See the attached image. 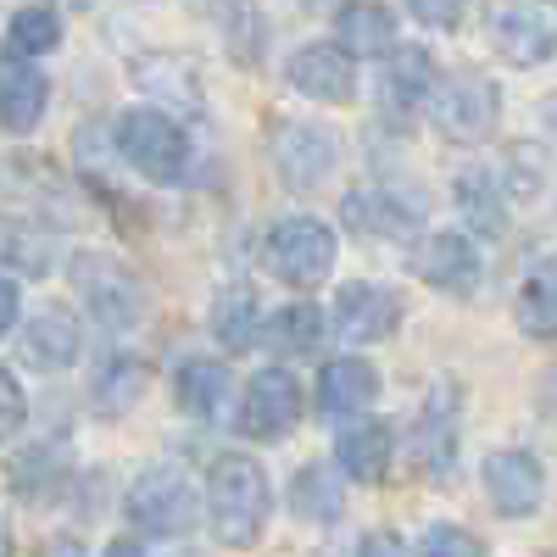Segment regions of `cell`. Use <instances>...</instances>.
Here are the masks:
<instances>
[{
    "mask_svg": "<svg viewBox=\"0 0 557 557\" xmlns=\"http://www.w3.org/2000/svg\"><path fill=\"white\" fill-rule=\"evenodd\" d=\"M173 401L201 418V424H212V418L228 407V368L218 357H190V362H178V374H173Z\"/></svg>",
    "mask_w": 557,
    "mask_h": 557,
    "instance_id": "4316f807",
    "label": "cell"
},
{
    "mask_svg": "<svg viewBox=\"0 0 557 557\" xmlns=\"http://www.w3.org/2000/svg\"><path fill=\"white\" fill-rule=\"evenodd\" d=\"M435 84H441V73H435V62H430L424 45H396V51L385 57V78H380V107H385V117H391V123H407V117H418V112H430Z\"/></svg>",
    "mask_w": 557,
    "mask_h": 557,
    "instance_id": "5bb4252c",
    "label": "cell"
},
{
    "mask_svg": "<svg viewBox=\"0 0 557 557\" xmlns=\"http://www.w3.org/2000/svg\"><path fill=\"white\" fill-rule=\"evenodd\" d=\"M117 139V157L139 173V178H151V184H178V178H190V134H184V123L162 107H134L117 117L112 128Z\"/></svg>",
    "mask_w": 557,
    "mask_h": 557,
    "instance_id": "7a4b0ae2",
    "label": "cell"
},
{
    "mask_svg": "<svg viewBox=\"0 0 557 557\" xmlns=\"http://www.w3.org/2000/svg\"><path fill=\"white\" fill-rule=\"evenodd\" d=\"M412 17L418 23H430V28H457L462 23V0H407Z\"/></svg>",
    "mask_w": 557,
    "mask_h": 557,
    "instance_id": "8d00e7d4",
    "label": "cell"
},
{
    "mask_svg": "<svg viewBox=\"0 0 557 557\" xmlns=\"http://www.w3.org/2000/svg\"><path fill=\"white\" fill-rule=\"evenodd\" d=\"M51 235H39V223L28 218H7V268L17 278H45L51 273Z\"/></svg>",
    "mask_w": 557,
    "mask_h": 557,
    "instance_id": "d6a6232c",
    "label": "cell"
},
{
    "mask_svg": "<svg viewBox=\"0 0 557 557\" xmlns=\"http://www.w3.org/2000/svg\"><path fill=\"white\" fill-rule=\"evenodd\" d=\"M268 151H273L278 184L296 196H312L341 162V134L330 123H312V117H285V123H273Z\"/></svg>",
    "mask_w": 557,
    "mask_h": 557,
    "instance_id": "52a82bcc",
    "label": "cell"
},
{
    "mask_svg": "<svg viewBox=\"0 0 557 557\" xmlns=\"http://www.w3.org/2000/svg\"><path fill=\"white\" fill-rule=\"evenodd\" d=\"M335 39L362 62V57H391L396 51V12L385 0H341L335 7Z\"/></svg>",
    "mask_w": 557,
    "mask_h": 557,
    "instance_id": "7402d4cb",
    "label": "cell"
},
{
    "mask_svg": "<svg viewBox=\"0 0 557 557\" xmlns=\"http://www.w3.org/2000/svg\"><path fill=\"white\" fill-rule=\"evenodd\" d=\"M380 401V368L346 351V357H330L318 374V407L335 412V418H362L368 407Z\"/></svg>",
    "mask_w": 557,
    "mask_h": 557,
    "instance_id": "ac0fdd59",
    "label": "cell"
},
{
    "mask_svg": "<svg viewBox=\"0 0 557 557\" xmlns=\"http://www.w3.org/2000/svg\"><path fill=\"white\" fill-rule=\"evenodd\" d=\"M335 318H323L318 301H290V307H278L268 323H262V346L273 357H312L323 346V330H330Z\"/></svg>",
    "mask_w": 557,
    "mask_h": 557,
    "instance_id": "484cf974",
    "label": "cell"
},
{
    "mask_svg": "<svg viewBox=\"0 0 557 557\" xmlns=\"http://www.w3.org/2000/svg\"><path fill=\"white\" fill-rule=\"evenodd\" d=\"M45 107H51V78L39 73V62L7 51V62H0V112H7V128L34 134Z\"/></svg>",
    "mask_w": 557,
    "mask_h": 557,
    "instance_id": "44dd1931",
    "label": "cell"
},
{
    "mask_svg": "<svg viewBox=\"0 0 557 557\" xmlns=\"http://www.w3.org/2000/svg\"><path fill=\"white\" fill-rule=\"evenodd\" d=\"M73 474V462H67V446L62 441H39V446H28V451H17L12 457V491L17 496H51L62 480Z\"/></svg>",
    "mask_w": 557,
    "mask_h": 557,
    "instance_id": "4dcf8cb0",
    "label": "cell"
},
{
    "mask_svg": "<svg viewBox=\"0 0 557 557\" xmlns=\"http://www.w3.org/2000/svg\"><path fill=\"white\" fill-rule=\"evenodd\" d=\"M480 485H485V502L496 507V519H530L535 507L546 502V469L541 457L524 451V446H502L480 462Z\"/></svg>",
    "mask_w": 557,
    "mask_h": 557,
    "instance_id": "30bf717a",
    "label": "cell"
},
{
    "mask_svg": "<svg viewBox=\"0 0 557 557\" xmlns=\"http://www.w3.org/2000/svg\"><path fill=\"white\" fill-rule=\"evenodd\" d=\"M357 557H418V546H407L396 530H368L362 546H357Z\"/></svg>",
    "mask_w": 557,
    "mask_h": 557,
    "instance_id": "f35d334b",
    "label": "cell"
},
{
    "mask_svg": "<svg viewBox=\"0 0 557 557\" xmlns=\"http://www.w3.org/2000/svg\"><path fill=\"white\" fill-rule=\"evenodd\" d=\"M346 507V474H335L330 462H301L290 474V513L301 524H335Z\"/></svg>",
    "mask_w": 557,
    "mask_h": 557,
    "instance_id": "d4e9b609",
    "label": "cell"
},
{
    "mask_svg": "<svg viewBox=\"0 0 557 557\" xmlns=\"http://www.w3.org/2000/svg\"><path fill=\"white\" fill-rule=\"evenodd\" d=\"M285 78L296 96L323 101V107H346L357 96V57L346 51L341 39H312L285 62Z\"/></svg>",
    "mask_w": 557,
    "mask_h": 557,
    "instance_id": "4fadbf2b",
    "label": "cell"
},
{
    "mask_svg": "<svg viewBox=\"0 0 557 557\" xmlns=\"http://www.w3.org/2000/svg\"><path fill=\"white\" fill-rule=\"evenodd\" d=\"M23 330V285H17V273L7 268L0 273V335H17Z\"/></svg>",
    "mask_w": 557,
    "mask_h": 557,
    "instance_id": "d590c367",
    "label": "cell"
},
{
    "mask_svg": "<svg viewBox=\"0 0 557 557\" xmlns=\"http://www.w3.org/2000/svg\"><path fill=\"white\" fill-rule=\"evenodd\" d=\"M541 128H546V134H557V89L541 101Z\"/></svg>",
    "mask_w": 557,
    "mask_h": 557,
    "instance_id": "7bdbcfd3",
    "label": "cell"
},
{
    "mask_svg": "<svg viewBox=\"0 0 557 557\" xmlns=\"http://www.w3.org/2000/svg\"><path fill=\"white\" fill-rule=\"evenodd\" d=\"M513 318L530 341H557V257H541L513 296Z\"/></svg>",
    "mask_w": 557,
    "mask_h": 557,
    "instance_id": "83f0119b",
    "label": "cell"
},
{
    "mask_svg": "<svg viewBox=\"0 0 557 557\" xmlns=\"http://www.w3.org/2000/svg\"><path fill=\"white\" fill-rule=\"evenodd\" d=\"M341 223L362 240H407L418 228V207L396 201V190H346Z\"/></svg>",
    "mask_w": 557,
    "mask_h": 557,
    "instance_id": "ffe728a7",
    "label": "cell"
},
{
    "mask_svg": "<svg viewBox=\"0 0 557 557\" xmlns=\"http://www.w3.org/2000/svg\"><path fill=\"white\" fill-rule=\"evenodd\" d=\"M212 341L228 357H240V351H251L262 341V307H257L251 285H223L212 296Z\"/></svg>",
    "mask_w": 557,
    "mask_h": 557,
    "instance_id": "cb8c5ba5",
    "label": "cell"
},
{
    "mask_svg": "<svg viewBox=\"0 0 557 557\" xmlns=\"http://www.w3.org/2000/svg\"><path fill=\"white\" fill-rule=\"evenodd\" d=\"M39 557H89V552H84L78 535H51V541L39 546Z\"/></svg>",
    "mask_w": 557,
    "mask_h": 557,
    "instance_id": "ab89813d",
    "label": "cell"
},
{
    "mask_svg": "<svg viewBox=\"0 0 557 557\" xmlns=\"http://www.w3.org/2000/svg\"><path fill=\"white\" fill-rule=\"evenodd\" d=\"M123 513L134 530L146 535H162V541H178L190 535L196 519H201V496H196V480L178 469V462H157V469H146L128 496H123Z\"/></svg>",
    "mask_w": 557,
    "mask_h": 557,
    "instance_id": "277c9868",
    "label": "cell"
},
{
    "mask_svg": "<svg viewBox=\"0 0 557 557\" xmlns=\"http://www.w3.org/2000/svg\"><path fill=\"white\" fill-rule=\"evenodd\" d=\"M335 228L312 218V212H290V218H278L268 228V240H262V262L268 273L278 278V285H290V290H318L323 278L335 273Z\"/></svg>",
    "mask_w": 557,
    "mask_h": 557,
    "instance_id": "3957f363",
    "label": "cell"
},
{
    "mask_svg": "<svg viewBox=\"0 0 557 557\" xmlns=\"http://www.w3.org/2000/svg\"><path fill=\"white\" fill-rule=\"evenodd\" d=\"M12 341H17V357L28 368H39V374H62V368L78 362L84 330H78V318L67 307H39L34 318H23V330Z\"/></svg>",
    "mask_w": 557,
    "mask_h": 557,
    "instance_id": "2e32d148",
    "label": "cell"
},
{
    "mask_svg": "<svg viewBox=\"0 0 557 557\" xmlns=\"http://www.w3.org/2000/svg\"><path fill=\"white\" fill-rule=\"evenodd\" d=\"M407 268L424 278L430 290H441V296H474L480 290V273H485V257L474 251L469 235H457V228H435V235H418L412 240Z\"/></svg>",
    "mask_w": 557,
    "mask_h": 557,
    "instance_id": "9c48e42d",
    "label": "cell"
},
{
    "mask_svg": "<svg viewBox=\"0 0 557 557\" xmlns=\"http://www.w3.org/2000/svg\"><path fill=\"white\" fill-rule=\"evenodd\" d=\"M301 385L290 368H262V374H251L246 396H240V435L246 441H285L296 424H301Z\"/></svg>",
    "mask_w": 557,
    "mask_h": 557,
    "instance_id": "8fae6325",
    "label": "cell"
},
{
    "mask_svg": "<svg viewBox=\"0 0 557 557\" xmlns=\"http://www.w3.org/2000/svg\"><path fill=\"white\" fill-rule=\"evenodd\" d=\"M541 407L557 418V368H552V374H546V385H541Z\"/></svg>",
    "mask_w": 557,
    "mask_h": 557,
    "instance_id": "b9f144b4",
    "label": "cell"
},
{
    "mask_svg": "<svg viewBox=\"0 0 557 557\" xmlns=\"http://www.w3.org/2000/svg\"><path fill=\"white\" fill-rule=\"evenodd\" d=\"M485 39L507 67L557 57V0H485Z\"/></svg>",
    "mask_w": 557,
    "mask_h": 557,
    "instance_id": "8992f818",
    "label": "cell"
},
{
    "mask_svg": "<svg viewBox=\"0 0 557 557\" xmlns=\"http://www.w3.org/2000/svg\"><path fill=\"white\" fill-rule=\"evenodd\" d=\"M134 84L146 89L162 112H173V117H201V107H207L196 67L184 62V57H168V51L139 57V62H134Z\"/></svg>",
    "mask_w": 557,
    "mask_h": 557,
    "instance_id": "d6986e66",
    "label": "cell"
},
{
    "mask_svg": "<svg viewBox=\"0 0 557 557\" xmlns=\"http://www.w3.org/2000/svg\"><path fill=\"white\" fill-rule=\"evenodd\" d=\"M502 117V84L474 73V67H457L435 84V101H430V123L441 139L451 146H480V139L496 134Z\"/></svg>",
    "mask_w": 557,
    "mask_h": 557,
    "instance_id": "5b68a950",
    "label": "cell"
},
{
    "mask_svg": "<svg viewBox=\"0 0 557 557\" xmlns=\"http://www.w3.org/2000/svg\"><path fill=\"white\" fill-rule=\"evenodd\" d=\"M391 457H396V435L385 418H346V430L335 435V462L357 485H380Z\"/></svg>",
    "mask_w": 557,
    "mask_h": 557,
    "instance_id": "e0dca14e",
    "label": "cell"
},
{
    "mask_svg": "<svg viewBox=\"0 0 557 557\" xmlns=\"http://www.w3.org/2000/svg\"><path fill=\"white\" fill-rule=\"evenodd\" d=\"M212 17L223 28V45L240 67H257L268 51V23L257 12V0H212Z\"/></svg>",
    "mask_w": 557,
    "mask_h": 557,
    "instance_id": "f546056e",
    "label": "cell"
},
{
    "mask_svg": "<svg viewBox=\"0 0 557 557\" xmlns=\"http://www.w3.org/2000/svg\"><path fill=\"white\" fill-rule=\"evenodd\" d=\"M73 285L89 307V318H101L107 330H128L146 312V285L128 273V262L107 257V251H78L73 257Z\"/></svg>",
    "mask_w": 557,
    "mask_h": 557,
    "instance_id": "ba28073f",
    "label": "cell"
},
{
    "mask_svg": "<svg viewBox=\"0 0 557 557\" xmlns=\"http://www.w3.org/2000/svg\"><path fill=\"white\" fill-rule=\"evenodd\" d=\"M57 45H62V17H57V7L34 0V7H17V12H12V28H7V51H12V57L39 62V57H51Z\"/></svg>",
    "mask_w": 557,
    "mask_h": 557,
    "instance_id": "1f68e13d",
    "label": "cell"
},
{
    "mask_svg": "<svg viewBox=\"0 0 557 557\" xmlns=\"http://www.w3.org/2000/svg\"><path fill=\"white\" fill-rule=\"evenodd\" d=\"M457 391L451 385H435L424 412H418V424H412V469L424 474V480H446L451 474V462H457Z\"/></svg>",
    "mask_w": 557,
    "mask_h": 557,
    "instance_id": "9a60e30c",
    "label": "cell"
},
{
    "mask_svg": "<svg viewBox=\"0 0 557 557\" xmlns=\"http://www.w3.org/2000/svg\"><path fill=\"white\" fill-rule=\"evenodd\" d=\"M507 190H513V201L519 196H535L541 190V157L530 151V146H513V151H507Z\"/></svg>",
    "mask_w": 557,
    "mask_h": 557,
    "instance_id": "e575fe53",
    "label": "cell"
},
{
    "mask_svg": "<svg viewBox=\"0 0 557 557\" xmlns=\"http://www.w3.org/2000/svg\"><path fill=\"white\" fill-rule=\"evenodd\" d=\"M418 557H485V541L462 524H430L418 535Z\"/></svg>",
    "mask_w": 557,
    "mask_h": 557,
    "instance_id": "836d02e7",
    "label": "cell"
},
{
    "mask_svg": "<svg viewBox=\"0 0 557 557\" xmlns=\"http://www.w3.org/2000/svg\"><path fill=\"white\" fill-rule=\"evenodd\" d=\"M101 557H146V546H139L134 535H117V541H112V546H107Z\"/></svg>",
    "mask_w": 557,
    "mask_h": 557,
    "instance_id": "60d3db41",
    "label": "cell"
},
{
    "mask_svg": "<svg viewBox=\"0 0 557 557\" xmlns=\"http://www.w3.org/2000/svg\"><path fill=\"white\" fill-rule=\"evenodd\" d=\"M507 201H513V190H507V178L496 168H462L457 173V207H462L474 235H502Z\"/></svg>",
    "mask_w": 557,
    "mask_h": 557,
    "instance_id": "603a6c76",
    "label": "cell"
},
{
    "mask_svg": "<svg viewBox=\"0 0 557 557\" xmlns=\"http://www.w3.org/2000/svg\"><path fill=\"white\" fill-rule=\"evenodd\" d=\"M273 513V485L251 451H218L207 469V530L218 546L246 552L262 541Z\"/></svg>",
    "mask_w": 557,
    "mask_h": 557,
    "instance_id": "6da1fadb",
    "label": "cell"
},
{
    "mask_svg": "<svg viewBox=\"0 0 557 557\" xmlns=\"http://www.w3.org/2000/svg\"><path fill=\"white\" fill-rule=\"evenodd\" d=\"M330 318H335V335L346 346H380V341H391L401 330L407 307H401L396 290L374 285V278H351V285H341Z\"/></svg>",
    "mask_w": 557,
    "mask_h": 557,
    "instance_id": "7c38bea8",
    "label": "cell"
},
{
    "mask_svg": "<svg viewBox=\"0 0 557 557\" xmlns=\"http://www.w3.org/2000/svg\"><path fill=\"white\" fill-rule=\"evenodd\" d=\"M146 385H151V368L146 362H139V357H112L101 374H96V385H89V407H96L101 418H123V412L139 407Z\"/></svg>",
    "mask_w": 557,
    "mask_h": 557,
    "instance_id": "f1b7e54d",
    "label": "cell"
},
{
    "mask_svg": "<svg viewBox=\"0 0 557 557\" xmlns=\"http://www.w3.org/2000/svg\"><path fill=\"white\" fill-rule=\"evenodd\" d=\"M0 401H7V435H17L28 424V401H23V385L12 368H0Z\"/></svg>",
    "mask_w": 557,
    "mask_h": 557,
    "instance_id": "74e56055",
    "label": "cell"
}]
</instances>
